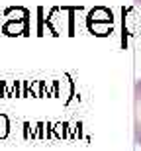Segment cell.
<instances>
[{"instance_id": "6da1fadb", "label": "cell", "mask_w": 141, "mask_h": 151, "mask_svg": "<svg viewBox=\"0 0 141 151\" xmlns=\"http://www.w3.org/2000/svg\"><path fill=\"white\" fill-rule=\"evenodd\" d=\"M133 135L135 143L141 145V78H137L133 86Z\"/></svg>"}, {"instance_id": "7a4b0ae2", "label": "cell", "mask_w": 141, "mask_h": 151, "mask_svg": "<svg viewBox=\"0 0 141 151\" xmlns=\"http://www.w3.org/2000/svg\"><path fill=\"white\" fill-rule=\"evenodd\" d=\"M4 32L8 35H18L20 34V24H8V26L4 28Z\"/></svg>"}, {"instance_id": "3957f363", "label": "cell", "mask_w": 141, "mask_h": 151, "mask_svg": "<svg viewBox=\"0 0 141 151\" xmlns=\"http://www.w3.org/2000/svg\"><path fill=\"white\" fill-rule=\"evenodd\" d=\"M6 134V120L4 118H0V135Z\"/></svg>"}, {"instance_id": "277c9868", "label": "cell", "mask_w": 141, "mask_h": 151, "mask_svg": "<svg viewBox=\"0 0 141 151\" xmlns=\"http://www.w3.org/2000/svg\"><path fill=\"white\" fill-rule=\"evenodd\" d=\"M133 2H135V6H139V8H141V0H133Z\"/></svg>"}]
</instances>
